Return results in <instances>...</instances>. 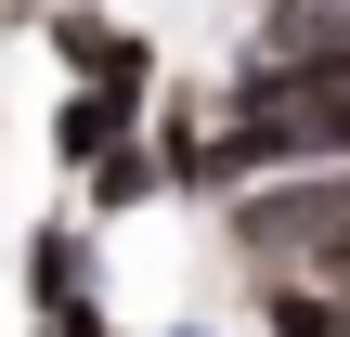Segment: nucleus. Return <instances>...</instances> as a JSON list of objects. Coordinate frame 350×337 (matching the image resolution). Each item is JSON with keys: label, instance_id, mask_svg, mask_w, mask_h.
I'll return each mask as SVG.
<instances>
[{"label": "nucleus", "instance_id": "obj_2", "mask_svg": "<svg viewBox=\"0 0 350 337\" xmlns=\"http://www.w3.org/2000/svg\"><path fill=\"white\" fill-rule=\"evenodd\" d=\"M208 117H221L208 91H169V78H156L143 143H156V182H169V195H208Z\"/></svg>", "mask_w": 350, "mask_h": 337}, {"label": "nucleus", "instance_id": "obj_3", "mask_svg": "<svg viewBox=\"0 0 350 337\" xmlns=\"http://www.w3.org/2000/svg\"><path fill=\"white\" fill-rule=\"evenodd\" d=\"M247 52H273V65H350V0H273Z\"/></svg>", "mask_w": 350, "mask_h": 337}, {"label": "nucleus", "instance_id": "obj_4", "mask_svg": "<svg viewBox=\"0 0 350 337\" xmlns=\"http://www.w3.org/2000/svg\"><path fill=\"white\" fill-rule=\"evenodd\" d=\"M156 195H169V182H156V143H143V130H117V143L78 169V208H91V221H130V208H156Z\"/></svg>", "mask_w": 350, "mask_h": 337}, {"label": "nucleus", "instance_id": "obj_1", "mask_svg": "<svg viewBox=\"0 0 350 337\" xmlns=\"http://www.w3.org/2000/svg\"><path fill=\"white\" fill-rule=\"evenodd\" d=\"M13 273H26V312H65V299H91V208H39Z\"/></svg>", "mask_w": 350, "mask_h": 337}, {"label": "nucleus", "instance_id": "obj_6", "mask_svg": "<svg viewBox=\"0 0 350 337\" xmlns=\"http://www.w3.org/2000/svg\"><path fill=\"white\" fill-rule=\"evenodd\" d=\"M156 337H208V325H156Z\"/></svg>", "mask_w": 350, "mask_h": 337}, {"label": "nucleus", "instance_id": "obj_5", "mask_svg": "<svg viewBox=\"0 0 350 337\" xmlns=\"http://www.w3.org/2000/svg\"><path fill=\"white\" fill-rule=\"evenodd\" d=\"M117 130H143V117H130V104H104L91 78H65V104H52V169L78 182V169H91V156H104Z\"/></svg>", "mask_w": 350, "mask_h": 337}]
</instances>
